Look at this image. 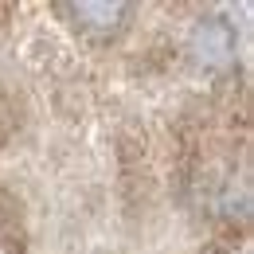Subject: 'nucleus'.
I'll list each match as a JSON object with an SVG mask.
<instances>
[{"instance_id":"1","label":"nucleus","mask_w":254,"mask_h":254,"mask_svg":"<svg viewBox=\"0 0 254 254\" xmlns=\"http://www.w3.org/2000/svg\"><path fill=\"white\" fill-rule=\"evenodd\" d=\"M59 12L70 16V24L90 39H110L129 24V4H110V0H78V4H59Z\"/></svg>"},{"instance_id":"2","label":"nucleus","mask_w":254,"mask_h":254,"mask_svg":"<svg viewBox=\"0 0 254 254\" xmlns=\"http://www.w3.org/2000/svg\"><path fill=\"white\" fill-rule=\"evenodd\" d=\"M24 239V223H20V203L12 199V191L0 188V247H12Z\"/></svg>"},{"instance_id":"3","label":"nucleus","mask_w":254,"mask_h":254,"mask_svg":"<svg viewBox=\"0 0 254 254\" xmlns=\"http://www.w3.org/2000/svg\"><path fill=\"white\" fill-rule=\"evenodd\" d=\"M20 129V110H16V98L0 86V149L12 141V133Z\"/></svg>"}]
</instances>
